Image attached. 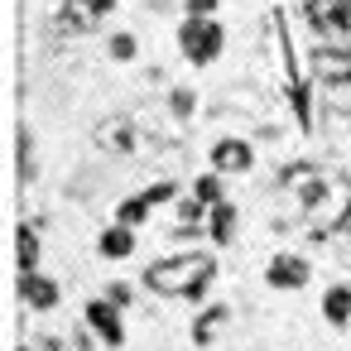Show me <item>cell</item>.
Wrapping results in <instances>:
<instances>
[{
    "instance_id": "5b68a950",
    "label": "cell",
    "mask_w": 351,
    "mask_h": 351,
    "mask_svg": "<svg viewBox=\"0 0 351 351\" xmlns=\"http://www.w3.org/2000/svg\"><path fill=\"white\" fill-rule=\"evenodd\" d=\"M92 140H97L101 154H125V159H135V149H140V121H135V116H106V121H97Z\"/></svg>"
},
{
    "instance_id": "44dd1931",
    "label": "cell",
    "mask_w": 351,
    "mask_h": 351,
    "mask_svg": "<svg viewBox=\"0 0 351 351\" xmlns=\"http://www.w3.org/2000/svg\"><path fill=\"white\" fill-rule=\"evenodd\" d=\"M140 197H145L149 207H164V202H178V183H173V178H159V183H149V188H140Z\"/></svg>"
},
{
    "instance_id": "7a4b0ae2",
    "label": "cell",
    "mask_w": 351,
    "mask_h": 351,
    "mask_svg": "<svg viewBox=\"0 0 351 351\" xmlns=\"http://www.w3.org/2000/svg\"><path fill=\"white\" fill-rule=\"evenodd\" d=\"M178 53H183L193 68H212V63L226 53V29L217 25V15H212V20L183 15V25H178Z\"/></svg>"
},
{
    "instance_id": "e0dca14e",
    "label": "cell",
    "mask_w": 351,
    "mask_h": 351,
    "mask_svg": "<svg viewBox=\"0 0 351 351\" xmlns=\"http://www.w3.org/2000/svg\"><path fill=\"white\" fill-rule=\"evenodd\" d=\"M149 212H154V207H149L140 193H135V197H125V202H116V221H121V226H135V231L149 221Z\"/></svg>"
},
{
    "instance_id": "277c9868",
    "label": "cell",
    "mask_w": 351,
    "mask_h": 351,
    "mask_svg": "<svg viewBox=\"0 0 351 351\" xmlns=\"http://www.w3.org/2000/svg\"><path fill=\"white\" fill-rule=\"evenodd\" d=\"M303 20L332 44H351V0H303Z\"/></svg>"
},
{
    "instance_id": "52a82bcc",
    "label": "cell",
    "mask_w": 351,
    "mask_h": 351,
    "mask_svg": "<svg viewBox=\"0 0 351 351\" xmlns=\"http://www.w3.org/2000/svg\"><path fill=\"white\" fill-rule=\"evenodd\" d=\"M207 164H212L221 178H226V173H231V178H236V173H250V169H255V145L241 140V135H221V140L212 145Z\"/></svg>"
},
{
    "instance_id": "2e32d148",
    "label": "cell",
    "mask_w": 351,
    "mask_h": 351,
    "mask_svg": "<svg viewBox=\"0 0 351 351\" xmlns=\"http://www.w3.org/2000/svg\"><path fill=\"white\" fill-rule=\"evenodd\" d=\"M322 317H327V327H346L351 322V284H327Z\"/></svg>"
},
{
    "instance_id": "d4e9b609",
    "label": "cell",
    "mask_w": 351,
    "mask_h": 351,
    "mask_svg": "<svg viewBox=\"0 0 351 351\" xmlns=\"http://www.w3.org/2000/svg\"><path fill=\"white\" fill-rule=\"evenodd\" d=\"M106 298H111L116 308H130V303H135V284H125V279H111V284H106Z\"/></svg>"
},
{
    "instance_id": "f1b7e54d",
    "label": "cell",
    "mask_w": 351,
    "mask_h": 351,
    "mask_svg": "<svg viewBox=\"0 0 351 351\" xmlns=\"http://www.w3.org/2000/svg\"><path fill=\"white\" fill-rule=\"evenodd\" d=\"M341 236H346V241H351V217H346V226H341Z\"/></svg>"
},
{
    "instance_id": "cb8c5ba5",
    "label": "cell",
    "mask_w": 351,
    "mask_h": 351,
    "mask_svg": "<svg viewBox=\"0 0 351 351\" xmlns=\"http://www.w3.org/2000/svg\"><path fill=\"white\" fill-rule=\"evenodd\" d=\"M15 145H20V178L29 183V178H34V145H29V130H25V125L15 130Z\"/></svg>"
},
{
    "instance_id": "6da1fadb",
    "label": "cell",
    "mask_w": 351,
    "mask_h": 351,
    "mask_svg": "<svg viewBox=\"0 0 351 351\" xmlns=\"http://www.w3.org/2000/svg\"><path fill=\"white\" fill-rule=\"evenodd\" d=\"M140 284H145L149 293H159V298H188V303H197V298L217 284V260H212L207 250H178V255L154 260V265L140 274Z\"/></svg>"
},
{
    "instance_id": "7c38bea8",
    "label": "cell",
    "mask_w": 351,
    "mask_h": 351,
    "mask_svg": "<svg viewBox=\"0 0 351 351\" xmlns=\"http://www.w3.org/2000/svg\"><path fill=\"white\" fill-rule=\"evenodd\" d=\"M226 322H231V303H207V308H197V317H193V346H212Z\"/></svg>"
},
{
    "instance_id": "4316f807",
    "label": "cell",
    "mask_w": 351,
    "mask_h": 351,
    "mask_svg": "<svg viewBox=\"0 0 351 351\" xmlns=\"http://www.w3.org/2000/svg\"><path fill=\"white\" fill-rule=\"evenodd\" d=\"M82 5H87L92 15H101V20H106V15H116V5H121V0H82Z\"/></svg>"
},
{
    "instance_id": "30bf717a",
    "label": "cell",
    "mask_w": 351,
    "mask_h": 351,
    "mask_svg": "<svg viewBox=\"0 0 351 351\" xmlns=\"http://www.w3.org/2000/svg\"><path fill=\"white\" fill-rule=\"evenodd\" d=\"M20 298H25V308H34V313H53L58 298H63V289H58L49 274H39V269H20Z\"/></svg>"
},
{
    "instance_id": "4fadbf2b",
    "label": "cell",
    "mask_w": 351,
    "mask_h": 351,
    "mask_svg": "<svg viewBox=\"0 0 351 351\" xmlns=\"http://www.w3.org/2000/svg\"><path fill=\"white\" fill-rule=\"evenodd\" d=\"M97 250H101V260H130V255H135V226L111 221V226L97 236Z\"/></svg>"
},
{
    "instance_id": "ba28073f",
    "label": "cell",
    "mask_w": 351,
    "mask_h": 351,
    "mask_svg": "<svg viewBox=\"0 0 351 351\" xmlns=\"http://www.w3.org/2000/svg\"><path fill=\"white\" fill-rule=\"evenodd\" d=\"M82 317H87V327L101 337V346H125V317H121V308L101 293V298H92L87 308H82Z\"/></svg>"
},
{
    "instance_id": "3957f363",
    "label": "cell",
    "mask_w": 351,
    "mask_h": 351,
    "mask_svg": "<svg viewBox=\"0 0 351 351\" xmlns=\"http://www.w3.org/2000/svg\"><path fill=\"white\" fill-rule=\"evenodd\" d=\"M274 29H279V53H284V73H289V106L298 116V130L308 135L313 130V97H308V77L298 73V53H293V39L284 29V10H274Z\"/></svg>"
},
{
    "instance_id": "5bb4252c",
    "label": "cell",
    "mask_w": 351,
    "mask_h": 351,
    "mask_svg": "<svg viewBox=\"0 0 351 351\" xmlns=\"http://www.w3.org/2000/svg\"><path fill=\"white\" fill-rule=\"evenodd\" d=\"M236 221H241L236 202L221 197V202L207 212V236H212V245H231V241H236Z\"/></svg>"
},
{
    "instance_id": "484cf974",
    "label": "cell",
    "mask_w": 351,
    "mask_h": 351,
    "mask_svg": "<svg viewBox=\"0 0 351 351\" xmlns=\"http://www.w3.org/2000/svg\"><path fill=\"white\" fill-rule=\"evenodd\" d=\"M217 5H221V0H183V15H193V20H212Z\"/></svg>"
},
{
    "instance_id": "83f0119b",
    "label": "cell",
    "mask_w": 351,
    "mask_h": 351,
    "mask_svg": "<svg viewBox=\"0 0 351 351\" xmlns=\"http://www.w3.org/2000/svg\"><path fill=\"white\" fill-rule=\"evenodd\" d=\"M39 346H44V351H63V341H58V337H44Z\"/></svg>"
},
{
    "instance_id": "7402d4cb",
    "label": "cell",
    "mask_w": 351,
    "mask_h": 351,
    "mask_svg": "<svg viewBox=\"0 0 351 351\" xmlns=\"http://www.w3.org/2000/svg\"><path fill=\"white\" fill-rule=\"evenodd\" d=\"M322 87H327L332 116H346V121H351V82H322Z\"/></svg>"
},
{
    "instance_id": "603a6c76",
    "label": "cell",
    "mask_w": 351,
    "mask_h": 351,
    "mask_svg": "<svg viewBox=\"0 0 351 351\" xmlns=\"http://www.w3.org/2000/svg\"><path fill=\"white\" fill-rule=\"evenodd\" d=\"M207 212H212V207H207V202H197L193 193H183V197H178V221H188V226H202V217H207Z\"/></svg>"
},
{
    "instance_id": "8fae6325",
    "label": "cell",
    "mask_w": 351,
    "mask_h": 351,
    "mask_svg": "<svg viewBox=\"0 0 351 351\" xmlns=\"http://www.w3.org/2000/svg\"><path fill=\"white\" fill-rule=\"evenodd\" d=\"M63 39H82V34H92L97 25H101V15H92L82 0H63V5L53 10V20H49Z\"/></svg>"
},
{
    "instance_id": "9c48e42d",
    "label": "cell",
    "mask_w": 351,
    "mask_h": 351,
    "mask_svg": "<svg viewBox=\"0 0 351 351\" xmlns=\"http://www.w3.org/2000/svg\"><path fill=\"white\" fill-rule=\"evenodd\" d=\"M308 68L322 82H351V44H317L308 53Z\"/></svg>"
},
{
    "instance_id": "9a60e30c",
    "label": "cell",
    "mask_w": 351,
    "mask_h": 351,
    "mask_svg": "<svg viewBox=\"0 0 351 351\" xmlns=\"http://www.w3.org/2000/svg\"><path fill=\"white\" fill-rule=\"evenodd\" d=\"M39 255H44L39 226L34 221H20L15 226V260H20V269H39Z\"/></svg>"
},
{
    "instance_id": "8992f818",
    "label": "cell",
    "mask_w": 351,
    "mask_h": 351,
    "mask_svg": "<svg viewBox=\"0 0 351 351\" xmlns=\"http://www.w3.org/2000/svg\"><path fill=\"white\" fill-rule=\"evenodd\" d=\"M308 279H313V265H308V255L279 250V255H269V265H265V284H269V289H279V293L308 289Z\"/></svg>"
},
{
    "instance_id": "d6986e66",
    "label": "cell",
    "mask_w": 351,
    "mask_h": 351,
    "mask_svg": "<svg viewBox=\"0 0 351 351\" xmlns=\"http://www.w3.org/2000/svg\"><path fill=\"white\" fill-rule=\"evenodd\" d=\"M193 197H197V202H207V207H217V202L226 197V193H221V173H217V169H207L202 178H193Z\"/></svg>"
},
{
    "instance_id": "ffe728a7",
    "label": "cell",
    "mask_w": 351,
    "mask_h": 351,
    "mask_svg": "<svg viewBox=\"0 0 351 351\" xmlns=\"http://www.w3.org/2000/svg\"><path fill=\"white\" fill-rule=\"evenodd\" d=\"M106 53H111L116 63H135V53H140V39L121 29V34H111V39H106Z\"/></svg>"
},
{
    "instance_id": "ac0fdd59",
    "label": "cell",
    "mask_w": 351,
    "mask_h": 351,
    "mask_svg": "<svg viewBox=\"0 0 351 351\" xmlns=\"http://www.w3.org/2000/svg\"><path fill=\"white\" fill-rule=\"evenodd\" d=\"M193 111H197V92H193V87H173V92H169V116H173L178 125H188Z\"/></svg>"
}]
</instances>
